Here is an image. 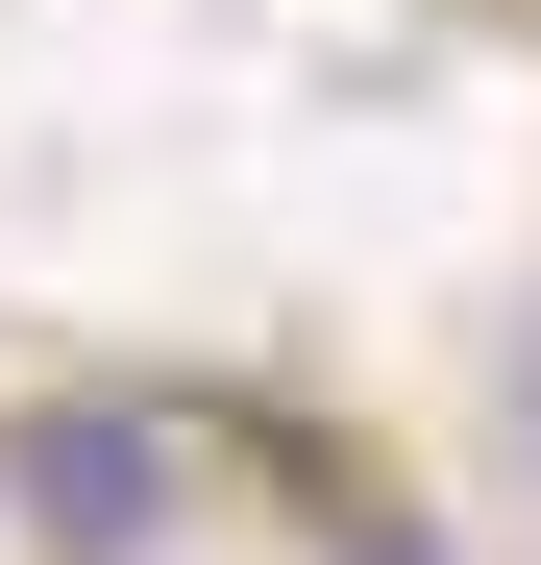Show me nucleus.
I'll list each match as a JSON object with an SVG mask.
<instances>
[{
	"label": "nucleus",
	"mask_w": 541,
	"mask_h": 565,
	"mask_svg": "<svg viewBox=\"0 0 541 565\" xmlns=\"http://www.w3.org/2000/svg\"><path fill=\"white\" fill-rule=\"evenodd\" d=\"M0 492H25V541H50V565H148V541H172V492H198V443L124 418V394H50V418H0Z\"/></svg>",
	"instance_id": "f257e3e1"
},
{
	"label": "nucleus",
	"mask_w": 541,
	"mask_h": 565,
	"mask_svg": "<svg viewBox=\"0 0 541 565\" xmlns=\"http://www.w3.org/2000/svg\"><path fill=\"white\" fill-rule=\"evenodd\" d=\"M492 443L541 467V296H517V344H492Z\"/></svg>",
	"instance_id": "f03ea898"
},
{
	"label": "nucleus",
	"mask_w": 541,
	"mask_h": 565,
	"mask_svg": "<svg viewBox=\"0 0 541 565\" xmlns=\"http://www.w3.org/2000/svg\"><path fill=\"white\" fill-rule=\"evenodd\" d=\"M370 565H418V541H370Z\"/></svg>",
	"instance_id": "7ed1b4c3"
}]
</instances>
